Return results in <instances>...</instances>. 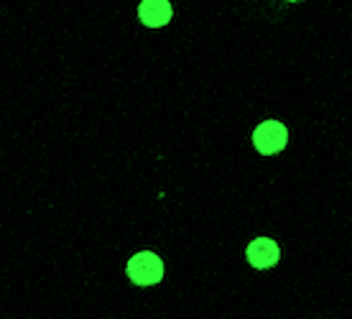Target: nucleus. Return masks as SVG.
Returning a JSON list of instances; mask_svg holds the SVG:
<instances>
[{
  "label": "nucleus",
  "instance_id": "f257e3e1",
  "mask_svg": "<svg viewBox=\"0 0 352 319\" xmlns=\"http://www.w3.org/2000/svg\"><path fill=\"white\" fill-rule=\"evenodd\" d=\"M125 274L135 286H156L164 278V261L153 250H141V253L131 256Z\"/></svg>",
  "mask_w": 352,
  "mask_h": 319
},
{
  "label": "nucleus",
  "instance_id": "f03ea898",
  "mask_svg": "<svg viewBox=\"0 0 352 319\" xmlns=\"http://www.w3.org/2000/svg\"><path fill=\"white\" fill-rule=\"evenodd\" d=\"M286 143H289V128L278 120H263L253 131V146L263 156H273V153L283 151Z\"/></svg>",
  "mask_w": 352,
  "mask_h": 319
},
{
  "label": "nucleus",
  "instance_id": "7ed1b4c3",
  "mask_svg": "<svg viewBox=\"0 0 352 319\" xmlns=\"http://www.w3.org/2000/svg\"><path fill=\"white\" fill-rule=\"evenodd\" d=\"M245 258L256 271H268L281 261V248L273 238H256L248 243Z\"/></svg>",
  "mask_w": 352,
  "mask_h": 319
},
{
  "label": "nucleus",
  "instance_id": "20e7f679",
  "mask_svg": "<svg viewBox=\"0 0 352 319\" xmlns=\"http://www.w3.org/2000/svg\"><path fill=\"white\" fill-rule=\"evenodd\" d=\"M171 16H174V8L168 0H141V6H138V18L143 26L148 28L166 26Z\"/></svg>",
  "mask_w": 352,
  "mask_h": 319
},
{
  "label": "nucleus",
  "instance_id": "39448f33",
  "mask_svg": "<svg viewBox=\"0 0 352 319\" xmlns=\"http://www.w3.org/2000/svg\"><path fill=\"white\" fill-rule=\"evenodd\" d=\"M289 3H299V0H289Z\"/></svg>",
  "mask_w": 352,
  "mask_h": 319
}]
</instances>
